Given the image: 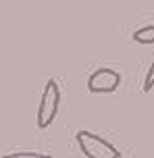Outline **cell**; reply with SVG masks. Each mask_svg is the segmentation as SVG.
I'll return each instance as SVG.
<instances>
[{"instance_id":"obj_2","label":"cell","mask_w":154,"mask_h":158,"mask_svg":"<svg viewBox=\"0 0 154 158\" xmlns=\"http://www.w3.org/2000/svg\"><path fill=\"white\" fill-rule=\"evenodd\" d=\"M58 106H60V89L54 79H48L44 92L40 98V106H38V127L40 129H48L58 114Z\"/></svg>"},{"instance_id":"obj_5","label":"cell","mask_w":154,"mask_h":158,"mask_svg":"<svg viewBox=\"0 0 154 158\" xmlns=\"http://www.w3.org/2000/svg\"><path fill=\"white\" fill-rule=\"evenodd\" d=\"M4 158H52V156L42 154V152H10V154H4Z\"/></svg>"},{"instance_id":"obj_3","label":"cell","mask_w":154,"mask_h":158,"mask_svg":"<svg viewBox=\"0 0 154 158\" xmlns=\"http://www.w3.org/2000/svg\"><path fill=\"white\" fill-rule=\"evenodd\" d=\"M119 85H121V75L108 67L96 69L88 77V89L92 94H113Z\"/></svg>"},{"instance_id":"obj_4","label":"cell","mask_w":154,"mask_h":158,"mask_svg":"<svg viewBox=\"0 0 154 158\" xmlns=\"http://www.w3.org/2000/svg\"><path fill=\"white\" fill-rule=\"evenodd\" d=\"M131 40L138 42V44H154V23L144 25V27H139L138 31H133Z\"/></svg>"},{"instance_id":"obj_1","label":"cell","mask_w":154,"mask_h":158,"mask_svg":"<svg viewBox=\"0 0 154 158\" xmlns=\"http://www.w3.org/2000/svg\"><path fill=\"white\" fill-rule=\"evenodd\" d=\"M75 142H77L81 154L85 158H121L119 148H114L108 139L92 133V131H85V129L77 131Z\"/></svg>"},{"instance_id":"obj_6","label":"cell","mask_w":154,"mask_h":158,"mask_svg":"<svg viewBox=\"0 0 154 158\" xmlns=\"http://www.w3.org/2000/svg\"><path fill=\"white\" fill-rule=\"evenodd\" d=\"M152 87H154V60H152V64H150V69H148L146 77H144V85H142V89H144V92H150Z\"/></svg>"}]
</instances>
